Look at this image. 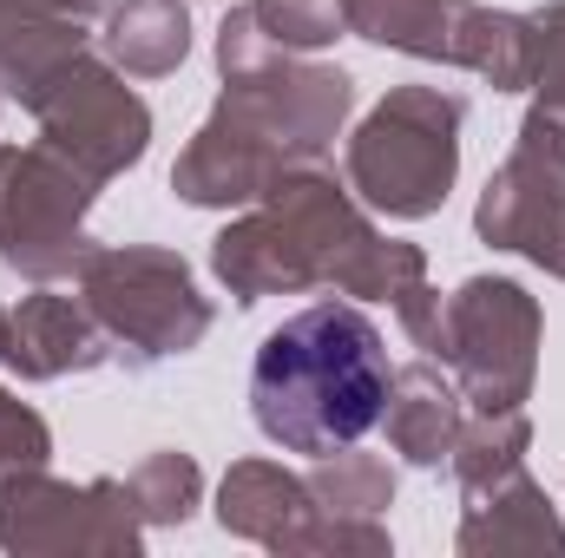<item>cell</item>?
<instances>
[{
  "label": "cell",
  "mask_w": 565,
  "mask_h": 558,
  "mask_svg": "<svg viewBox=\"0 0 565 558\" xmlns=\"http://www.w3.org/2000/svg\"><path fill=\"white\" fill-rule=\"evenodd\" d=\"M540 342H546V315H540V296H526V282L467 277L447 296V355H440V368H454L473 415H500V408L533 401Z\"/></svg>",
  "instance_id": "52a82bcc"
},
{
  "label": "cell",
  "mask_w": 565,
  "mask_h": 558,
  "mask_svg": "<svg viewBox=\"0 0 565 558\" xmlns=\"http://www.w3.org/2000/svg\"><path fill=\"white\" fill-rule=\"evenodd\" d=\"M533 40H540V53H533V86L526 93H533V106L565 112V0L533 13Z\"/></svg>",
  "instance_id": "603a6c76"
},
{
  "label": "cell",
  "mask_w": 565,
  "mask_h": 558,
  "mask_svg": "<svg viewBox=\"0 0 565 558\" xmlns=\"http://www.w3.org/2000/svg\"><path fill=\"white\" fill-rule=\"evenodd\" d=\"M316 519V493L302 473H289L277 460H237L217 486V526L231 539H250L264 552L289 558L296 552V533Z\"/></svg>",
  "instance_id": "4fadbf2b"
},
{
  "label": "cell",
  "mask_w": 565,
  "mask_h": 558,
  "mask_svg": "<svg viewBox=\"0 0 565 558\" xmlns=\"http://www.w3.org/2000/svg\"><path fill=\"white\" fill-rule=\"evenodd\" d=\"M46 460H53V427L33 415L20 395L0 388V480L33 473V466H46Z\"/></svg>",
  "instance_id": "7402d4cb"
},
{
  "label": "cell",
  "mask_w": 565,
  "mask_h": 558,
  "mask_svg": "<svg viewBox=\"0 0 565 558\" xmlns=\"http://www.w3.org/2000/svg\"><path fill=\"white\" fill-rule=\"evenodd\" d=\"M106 362H113V335L93 322L79 296H60L53 282L20 296L13 329H7V368L20 382H60V375H86Z\"/></svg>",
  "instance_id": "8fae6325"
},
{
  "label": "cell",
  "mask_w": 565,
  "mask_h": 558,
  "mask_svg": "<svg viewBox=\"0 0 565 558\" xmlns=\"http://www.w3.org/2000/svg\"><path fill=\"white\" fill-rule=\"evenodd\" d=\"M0 99H7V86H0Z\"/></svg>",
  "instance_id": "484cf974"
},
{
  "label": "cell",
  "mask_w": 565,
  "mask_h": 558,
  "mask_svg": "<svg viewBox=\"0 0 565 558\" xmlns=\"http://www.w3.org/2000/svg\"><path fill=\"white\" fill-rule=\"evenodd\" d=\"M473 230L493 250H513L565 282V164L513 139V158L487 178L473 204Z\"/></svg>",
  "instance_id": "30bf717a"
},
{
  "label": "cell",
  "mask_w": 565,
  "mask_h": 558,
  "mask_svg": "<svg viewBox=\"0 0 565 558\" xmlns=\"http://www.w3.org/2000/svg\"><path fill=\"white\" fill-rule=\"evenodd\" d=\"M7 329H13V309H0V362H7Z\"/></svg>",
  "instance_id": "d4e9b609"
},
{
  "label": "cell",
  "mask_w": 565,
  "mask_h": 558,
  "mask_svg": "<svg viewBox=\"0 0 565 558\" xmlns=\"http://www.w3.org/2000/svg\"><path fill=\"white\" fill-rule=\"evenodd\" d=\"M99 46L126 79H164L191 53V13L184 0H113Z\"/></svg>",
  "instance_id": "9a60e30c"
},
{
  "label": "cell",
  "mask_w": 565,
  "mask_h": 558,
  "mask_svg": "<svg viewBox=\"0 0 565 558\" xmlns=\"http://www.w3.org/2000/svg\"><path fill=\"white\" fill-rule=\"evenodd\" d=\"M533 13H507V7H480L467 0L460 7V26H454V66L480 73L493 93H526L533 86Z\"/></svg>",
  "instance_id": "2e32d148"
},
{
  "label": "cell",
  "mask_w": 565,
  "mask_h": 558,
  "mask_svg": "<svg viewBox=\"0 0 565 558\" xmlns=\"http://www.w3.org/2000/svg\"><path fill=\"white\" fill-rule=\"evenodd\" d=\"M250 7H257L264 33L289 53H322V46H335L349 33L342 0H250Z\"/></svg>",
  "instance_id": "44dd1931"
},
{
  "label": "cell",
  "mask_w": 565,
  "mask_h": 558,
  "mask_svg": "<svg viewBox=\"0 0 565 558\" xmlns=\"http://www.w3.org/2000/svg\"><path fill=\"white\" fill-rule=\"evenodd\" d=\"M99 184L53 144H0V264L26 282H66L93 257L86 211Z\"/></svg>",
  "instance_id": "8992f818"
},
{
  "label": "cell",
  "mask_w": 565,
  "mask_h": 558,
  "mask_svg": "<svg viewBox=\"0 0 565 558\" xmlns=\"http://www.w3.org/2000/svg\"><path fill=\"white\" fill-rule=\"evenodd\" d=\"M20 106L40 119V144L73 158L93 184L126 178L151 151V106L126 86V73L113 60H99L93 46L73 53L66 66H53Z\"/></svg>",
  "instance_id": "ba28073f"
},
{
  "label": "cell",
  "mask_w": 565,
  "mask_h": 558,
  "mask_svg": "<svg viewBox=\"0 0 565 558\" xmlns=\"http://www.w3.org/2000/svg\"><path fill=\"white\" fill-rule=\"evenodd\" d=\"M460 126L467 99L447 86H395L349 139L342 178L349 191L395 224H422L447 204L460 178Z\"/></svg>",
  "instance_id": "277c9868"
},
{
  "label": "cell",
  "mask_w": 565,
  "mask_h": 558,
  "mask_svg": "<svg viewBox=\"0 0 565 558\" xmlns=\"http://www.w3.org/2000/svg\"><path fill=\"white\" fill-rule=\"evenodd\" d=\"M211 270L237 302L302 296V289H342L362 302H388L422 355H447V296L427 282L422 244L382 237L335 171L289 164L264 204L231 217L211 237Z\"/></svg>",
  "instance_id": "6da1fadb"
},
{
  "label": "cell",
  "mask_w": 565,
  "mask_h": 558,
  "mask_svg": "<svg viewBox=\"0 0 565 558\" xmlns=\"http://www.w3.org/2000/svg\"><path fill=\"white\" fill-rule=\"evenodd\" d=\"M388 348L355 302H316L264 335L250 368V420L282 453L355 447L388 408Z\"/></svg>",
  "instance_id": "7a4b0ae2"
},
{
  "label": "cell",
  "mask_w": 565,
  "mask_h": 558,
  "mask_svg": "<svg viewBox=\"0 0 565 558\" xmlns=\"http://www.w3.org/2000/svg\"><path fill=\"white\" fill-rule=\"evenodd\" d=\"M460 420H467V395L454 375L434 368V355L395 368L388 382V408H382V427H388V447L408 460V466H440L460 440Z\"/></svg>",
  "instance_id": "5bb4252c"
},
{
  "label": "cell",
  "mask_w": 565,
  "mask_h": 558,
  "mask_svg": "<svg viewBox=\"0 0 565 558\" xmlns=\"http://www.w3.org/2000/svg\"><path fill=\"white\" fill-rule=\"evenodd\" d=\"M316 506L322 513H342V519H382L395 506V466L382 453H355V447H335L316 460V473H302Z\"/></svg>",
  "instance_id": "d6986e66"
},
{
  "label": "cell",
  "mask_w": 565,
  "mask_h": 558,
  "mask_svg": "<svg viewBox=\"0 0 565 558\" xmlns=\"http://www.w3.org/2000/svg\"><path fill=\"white\" fill-rule=\"evenodd\" d=\"M473 506L460 513L454 552L460 558H533V552H565V519L553 513L546 486L520 466L487 493H467Z\"/></svg>",
  "instance_id": "7c38bea8"
},
{
  "label": "cell",
  "mask_w": 565,
  "mask_h": 558,
  "mask_svg": "<svg viewBox=\"0 0 565 558\" xmlns=\"http://www.w3.org/2000/svg\"><path fill=\"white\" fill-rule=\"evenodd\" d=\"M33 13H66V20H99V13H113V0H0V26H7V20H33Z\"/></svg>",
  "instance_id": "cb8c5ba5"
},
{
  "label": "cell",
  "mask_w": 565,
  "mask_h": 558,
  "mask_svg": "<svg viewBox=\"0 0 565 558\" xmlns=\"http://www.w3.org/2000/svg\"><path fill=\"white\" fill-rule=\"evenodd\" d=\"M217 73L224 93L204 126H217L270 178H282L289 164H322L355 112V79L342 66H316L277 46L250 0L217 20Z\"/></svg>",
  "instance_id": "3957f363"
},
{
  "label": "cell",
  "mask_w": 565,
  "mask_h": 558,
  "mask_svg": "<svg viewBox=\"0 0 565 558\" xmlns=\"http://www.w3.org/2000/svg\"><path fill=\"white\" fill-rule=\"evenodd\" d=\"M126 486H132V500H139L145 526H184V519L198 513V500H204V473H198V460L178 453V447L145 453Z\"/></svg>",
  "instance_id": "ffe728a7"
},
{
  "label": "cell",
  "mask_w": 565,
  "mask_h": 558,
  "mask_svg": "<svg viewBox=\"0 0 565 558\" xmlns=\"http://www.w3.org/2000/svg\"><path fill=\"white\" fill-rule=\"evenodd\" d=\"M0 552L13 558H139L145 519L126 480H53L46 466L0 480Z\"/></svg>",
  "instance_id": "9c48e42d"
},
{
  "label": "cell",
  "mask_w": 565,
  "mask_h": 558,
  "mask_svg": "<svg viewBox=\"0 0 565 558\" xmlns=\"http://www.w3.org/2000/svg\"><path fill=\"white\" fill-rule=\"evenodd\" d=\"M79 302L132 368L191 355L211 335V296L164 244H93V257L79 264Z\"/></svg>",
  "instance_id": "5b68a950"
},
{
  "label": "cell",
  "mask_w": 565,
  "mask_h": 558,
  "mask_svg": "<svg viewBox=\"0 0 565 558\" xmlns=\"http://www.w3.org/2000/svg\"><path fill=\"white\" fill-rule=\"evenodd\" d=\"M526 447H533V420H526V408L467 415L460 420L454 453H447V466H454V480H460L467 493H487V486H500L507 473L526 466Z\"/></svg>",
  "instance_id": "ac0fdd59"
},
{
  "label": "cell",
  "mask_w": 565,
  "mask_h": 558,
  "mask_svg": "<svg viewBox=\"0 0 565 558\" xmlns=\"http://www.w3.org/2000/svg\"><path fill=\"white\" fill-rule=\"evenodd\" d=\"M460 7H467V0H342V20H349V33L369 40V46L454 66Z\"/></svg>",
  "instance_id": "e0dca14e"
}]
</instances>
